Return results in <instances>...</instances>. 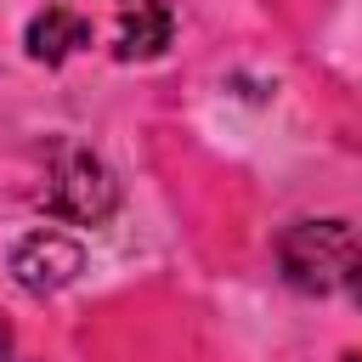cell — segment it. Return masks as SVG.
<instances>
[{"label": "cell", "mask_w": 362, "mask_h": 362, "mask_svg": "<svg viewBox=\"0 0 362 362\" xmlns=\"http://www.w3.org/2000/svg\"><path fill=\"white\" fill-rule=\"evenodd\" d=\"M119 11V34H113V57L119 62H141V57H158L170 45V6L164 0H113Z\"/></svg>", "instance_id": "obj_4"}, {"label": "cell", "mask_w": 362, "mask_h": 362, "mask_svg": "<svg viewBox=\"0 0 362 362\" xmlns=\"http://www.w3.org/2000/svg\"><path fill=\"white\" fill-rule=\"evenodd\" d=\"M23 45H28V57H34V62H62L68 51L90 45V23H85L74 6H45V11L28 23Z\"/></svg>", "instance_id": "obj_5"}, {"label": "cell", "mask_w": 362, "mask_h": 362, "mask_svg": "<svg viewBox=\"0 0 362 362\" xmlns=\"http://www.w3.org/2000/svg\"><path fill=\"white\" fill-rule=\"evenodd\" d=\"M6 356H11V328L0 322V362H6Z\"/></svg>", "instance_id": "obj_7"}, {"label": "cell", "mask_w": 362, "mask_h": 362, "mask_svg": "<svg viewBox=\"0 0 362 362\" xmlns=\"http://www.w3.org/2000/svg\"><path fill=\"white\" fill-rule=\"evenodd\" d=\"M345 362H362V351H356V356H345Z\"/></svg>", "instance_id": "obj_8"}, {"label": "cell", "mask_w": 362, "mask_h": 362, "mask_svg": "<svg viewBox=\"0 0 362 362\" xmlns=\"http://www.w3.org/2000/svg\"><path fill=\"white\" fill-rule=\"evenodd\" d=\"M85 266V249L62 232H28L17 249H11V277L28 288V294H57L79 277Z\"/></svg>", "instance_id": "obj_3"}, {"label": "cell", "mask_w": 362, "mask_h": 362, "mask_svg": "<svg viewBox=\"0 0 362 362\" xmlns=\"http://www.w3.org/2000/svg\"><path fill=\"white\" fill-rule=\"evenodd\" d=\"M356 243L362 232H351V221H294L277 238V266L300 294H339L351 283Z\"/></svg>", "instance_id": "obj_2"}, {"label": "cell", "mask_w": 362, "mask_h": 362, "mask_svg": "<svg viewBox=\"0 0 362 362\" xmlns=\"http://www.w3.org/2000/svg\"><path fill=\"white\" fill-rule=\"evenodd\" d=\"M40 204H45V215H57V221L102 226V221L119 209V181H113V170H107L90 147H79V141H51Z\"/></svg>", "instance_id": "obj_1"}, {"label": "cell", "mask_w": 362, "mask_h": 362, "mask_svg": "<svg viewBox=\"0 0 362 362\" xmlns=\"http://www.w3.org/2000/svg\"><path fill=\"white\" fill-rule=\"evenodd\" d=\"M345 294L362 305V243H356V266H351V283H345Z\"/></svg>", "instance_id": "obj_6"}]
</instances>
